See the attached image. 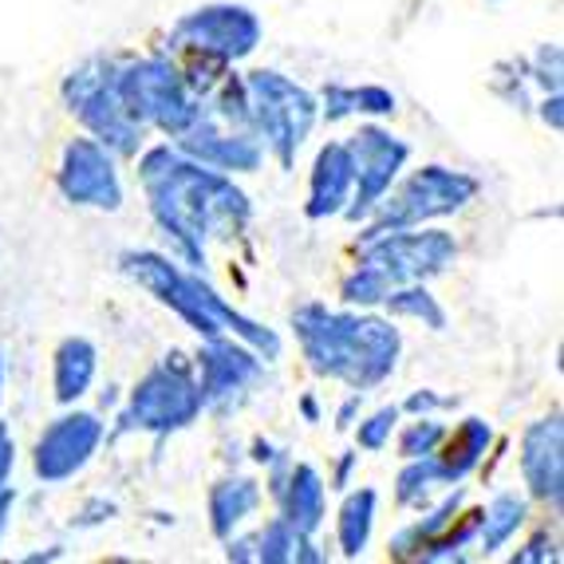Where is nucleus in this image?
Instances as JSON below:
<instances>
[{"label":"nucleus","mask_w":564,"mask_h":564,"mask_svg":"<svg viewBox=\"0 0 564 564\" xmlns=\"http://www.w3.org/2000/svg\"><path fill=\"white\" fill-rule=\"evenodd\" d=\"M139 178L159 229L174 245V261L202 269L214 237L229 241L249 221V198L229 174L186 159L178 147H151L139 162Z\"/></svg>","instance_id":"f257e3e1"},{"label":"nucleus","mask_w":564,"mask_h":564,"mask_svg":"<svg viewBox=\"0 0 564 564\" xmlns=\"http://www.w3.org/2000/svg\"><path fill=\"white\" fill-rule=\"evenodd\" d=\"M292 328L301 339L308 367L324 379H339L351 391H371L391 379L403 351L395 324L356 312H332L324 304H304L292 312Z\"/></svg>","instance_id":"f03ea898"},{"label":"nucleus","mask_w":564,"mask_h":564,"mask_svg":"<svg viewBox=\"0 0 564 564\" xmlns=\"http://www.w3.org/2000/svg\"><path fill=\"white\" fill-rule=\"evenodd\" d=\"M122 273L131 276L139 289L159 296L166 308H174L198 336H234L257 351L264 364H273L281 356V339L264 324L249 321L245 312H237L226 296H217L194 269H182L174 257L154 253V249H131L122 253Z\"/></svg>","instance_id":"7ed1b4c3"},{"label":"nucleus","mask_w":564,"mask_h":564,"mask_svg":"<svg viewBox=\"0 0 564 564\" xmlns=\"http://www.w3.org/2000/svg\"><path fill=\"white\" fill-rule=\"evenodd\" d=\"M119 64L122 56H91L64 79V104L72 115H79L91 139H99L115 159H131L139 154L147 127L127 111L119 95Z\"/></svg>","instance_id":"20e7f679"},{"label":"nucleus","mask_w":564,"mask_h":564,"mask_svg":"<svg viewBox=\"0 0 564 564\" xmlns=\"http://www.w3.org/2000/svg\"><path fill=\"white\" fill-rule=\"evenodd\" d=\"M245 104H249V122L261 139L264 154H273L281 166H292L296 151L316 127L321 104L316 95L296 87L281 72H249L245 76Z\"/></svg>","instance_id":"39448f33"},{"label":"nucleus","mask_w":564,"mask_h":564,"mask_svg":"<svg viewBox=\"0 0 564 564\" xmlns=\"http://www.w3.org/2000/svg\"><path fill=\"white\" fill-rule=\"evenodd\" d=\"M478 194V182L470 174L451 166H423L414 170L411 178H403L395 189H387L383 198L376 202V209L364 217L367 229L359 234V241H371L379 234L391 229H414L434 217L458 214L466 202Z\"/></svg>","instance_id":"423d86ee"},{"label":"nucleus","mask_w":564,"mask_h":564,"mask_svg":"<svg viewBox=\"0 0 564 564\" xmlns=\"http://www.w3.org/2000/svg\"><path fill=\"white\" fill-rule=\"evenodd\" d=\"M115 84H119L127 111H131L142 127H159L162 134H174V139H178L202 111V99L189 91V84L182 79L174 59L122 56L119 79H115Z\"/></svg>","instance_id":"0eeeda50"},{"label":"nucleus","mask_w":564,"mask_h":564,"mask_svg":"<svg viewBox=\"0 0 564 564\" xmlns=\"http://www.w3.org/2000/svg\"><path fill=\"white\" fill-rule=\"evenodd\" d=\"M202 414V387L194 379V364L186 356H166L159 367L134 383L131 403L119 414L122 431H147V434H174L186 431Z\"/></svg>","instance_id":"6e6552de"},{"label":"nucleus","mask_w":564,"mask_h":564,"mask_svg":"<svg viewBox=\"0 0 564 564\" xmlns=\"http://www.w3.org/2000/svg\"><path fill=\"white\" fill-rule=\"evenodd\" d=\"M257 44H261V20L245 4H206V9H194L170 32V52H178V56H206L226 67L253 56Z\"/></svg>","instance_id":"1a4fd4ad"},{"label":"nucleus","mask_w":564,"mask_h":564,"mask_svg":"<svg viewBox=\"0 0 564 564\" xmlns=\"http://www.w3.org/2000/svg\"><path fill=\"white\" fill-rule=\"evenodd\" d=\"M364 245V257L359 261L371 264L379 276H383L391 289L414 281H431V276L446 273L454 261H458V245L443 229H391V234H379Z\"/></svg>","instance_id":"9d476101"},{"label":"nucleus","mask_w":564,"mask_h":564,"mask_svg":"<svg viewBox=\"0 0 564 564\" xmlns=\"http://www.w3.org/2000/svg\"><path fill=\"white\" fill-rule=\"evenodd\" d=\"M348 154H351L356 186H351V202L344 214H348V221H364V217L376 209V202L395 186L399 170L411 159V147L371 122V127H359L348 139Z\"/></svg>","instance_id":"9b49d317"},{"label":"nucleus","mask_w":564,"mask_h":564,"mask_svg":"<svg viewBox=\"0 0 564 564\" xmlns=\"http://www.w3.org/2000/svg\"><path fill=\"white\" fill-rule=\"evenodd\" d=\"M261 371H264V359L249 344H241L234 336H209L206 348L198 351L202 411H217V414L237 411L249 399Z\"/></svg>","instance_id":"f8f14e48"},{"label":"nucleus","mask_w":564,"mask_h":564,"mask_svg":"<svg viewBox=\"0 0 564 564\" xmlns=\"http://www.w3.org/2000/svg\"><path fill=\"white\" fill-rule=\"evenodd\" d=\"M104 438H107V426L99 414L91 411L59 414L56 423L36 438V454H32L36 478L47 481V486L76 478L87 462L95 458V451L104 446Z\"/></svg>","instance_id":"ddd939ff"},{"label":"nucleus","mask_w":564,"mask_h":564,"mask_svg":"<svg viewBox=\"0 0 564 564\" xmlns=\"http://www.w3.org/2000/svg\"><path fill=\"white\" fill-rule=\"evenodd\" d=\"M56 182H59V194L72 206H91V209L122 206V182H119V170H115V154L99 139L67 142Z\"/></svg>","instance_id":"4468645a"},{"label":"nucleus","mask_w":564,"mask_h":564,"mask_svg":"<svg viewBox=\"0 0 564 564\" xmlns=\"http://www.w3.org/2000/svg\"><path fill=\"white\" fill-rule=\"evenodd\" d=\"M178 151L202 166L221 170V174H253L264 162V147L253 131L229 127L206 111H198V119L178 134Z\"/></svg>","instance_id":"2eb2a0df"},{"label":"nucleus","mask_w":564,"mask_h":564,"mask_svg":"<svg viewBox=\"0 0 564 564\" xmlns=\"http://www.w3.org/2000/svg\"><path fill=\"white\" fill-rule=\"evenodd\" d=\"M564 431H561V414H549V419H536L525 434H521V478H525L529 494L545 506L561 509L564 494Z\"/></svg>","instance_id":"dca6fc26"},{"label":"nucleus","mask_w":564,"mask_h":564,"mask_svg":"<svg viewBox=\"0 0 564 564\" xmlns=\"http://www.w3.org/2000/svg\"><path fill=\"white\" fill-rule=\"evenodd\" d=\"M273 501L281 506V521L284 525H292L301 536H316L324 525V494H328V486H324L321 470L316 466H308V462H292L289 470H284V478L276 481L273 489Z\"/></svg>","instance_id":"f3484780"},{"label":"nucleus","mask_w":564,"mask_h":564,"mask_svg":"<svg viewBox=\"0 0 564 564\" xmlns=\"http://www.w3.org/2000/svg\"><path fill=\"white\" fill-rule=\"evenodd\" d=\"M351 186H356V174H351L348 142H328V147L316 154V166H312L304 214H308L312 221H328V217L344 214L351 202Z\"/></svg>","instance_id":"a211bd4d"},{"label":"nucleus","mask_w":564,"mask_h":564,"mask_svg":"<svg viewBox=\"0 0 564 564\" xmlns=\"http://www.w3.org/2000/svg\"><path fill=\"white\" fill-rule=\"evenodd\" d=\"M95 367H99V351H95L91 339L67 336L64 344H59L56 359H52V387H56L59 403L72 406L91 391Z\"/></svg>","instance_id":"6ab92c4d"},{"label":"nucleus","mask_w":564,"mask_h":564,"mask_svg":"<svg viewBox=\"0 0 564 564\" xmlns=\"http://www.w3.org/2000/svg\"><path fill=\"white\" fill-rule=\"evenodd\" d=\"M489 446H494V426L486 419H462L458 431H446L443 446H438V462H443L451 486H458L466 474L478 470Z\"/></svg>","instance_id":"aec40b11"},{"label":"nucleus","mask_w":564,"mask_h":564,"mask_svg":"<svg viewBox=\"0 0 564 564\" xmlns=\"http://www.w3.org/2000/svg\"><path fill=\"white\" fill-rule=\"evenodd\" d=\"M257 506H261V486L253 478H221L209 489V529L226 541L253 518Z\"/></svg>","instance_id":"412c9836"},{"label":"nucleus","mask_w":564,"mask_h":564,"mask_svg":"<svg viewBox=\"0 0 564 564\" xmlns=\"http://www.w3.org/2000/svg\"><path fill=\"white\" fill-rule=\"evenodd\" d=\"M462 506H466V489H451V494H443V501H438L423 521H414V525L399 529V533L391 536V556H395V561H419L423 549L431 545L434 536L446 533V529L454 525V518L462 513Z\"/></svg>","instance_id":"4be33fe9"},{"label":"nucleus","mask_w":564,"mask_h":564,"mask_svg":"<svg viewBox=\"0 0 564 564\" xmlns=\"http://www.w3.org/2000/svg\"><path fill=\"white\" fill-rule=\"evenodd\" d=\"M529 518V501L521 498V494H498V498L489 501L486 509H481L478 518V549L481 553H498V549H506L513 536H518V529L525 525Z\"/></svg>","instance_id":"5701e85b"},{"label":"nucleus","mask_w":564,"mask_h":564,"mask_svg":"<svg viewBox=\"0 0 564 564\" xmlns=\"http://www.w3.org/2000/svg\"><path fill=\"white\" fill-rule=\"evenodd\" d=\"M376 489H356L344 498L339 506V521H336V541H339V553L356 561L364 556V549L371 545V529H376Z\"/></svg>","instance_id":"b1692460"},{"label":"nucleus","mask_w":564,"mask_h":564,"mask_svg":"<svg viewBox=\"0 0 564 564\" xmlns=\"http://www.w3.org/2000/svg\"><path fill=\"white\" fill-rule=\"evenodd\" d=\"M451 486V478H446L443 462H438V454H426V458H406L403 474H399V506L406 509H423L434 501V494L438 489Z\"/></svg>","instance_id":"393cba45"},{"label":"nucleus","mask_w":564,"mask_h":564,"mask_svg":"<svg viewBox=\"0 0 564 564\" xmlns=\"http://www.w3.org/2000/svg\"><path fill=\"white\" fill-rule=\"evenodd\" d=\"M387 312L391 316H411V321H423L431 332H443L446 328V312L443 304L434 301L426 281H414V284H399V289L387 292Z\"/></svg>","instance_id":"a878e982"},{"label":"nucleus","mask_w":564,"mask_h":564,"mask_svg":"<svg viewBox=\"0 0 564 564\" xmlns=\"http://www.w3.org/2000/svg\"><path fill=\"white\" fill-rule=\"evenodd\" d=\"M443 438L446 426L434 414H414V423H406L403 434H399V454L403 458H426V454H438Z\"/></svg>","instance_id":"bb28decb"},{"label":"nucleus","mask_w":564,"mask_h":564,"mask_svg":"<svg viewBox=\"0 0 564 564\" xmlns=\"http://www.w3.org/2000/svg\"><path fill=\"white\" fill-rule=\"evenodd\" d=\"M387 292H391V284L383 281V276L371 269V264L359 261L356 273L344 276V284H339V296H344V304H351V308H371V304H383Z\"/></svg>","instance_id":"cd10ccee"},{"label":"nucleus","mask_w":564,"mask_h":564,"mask_svg":"<svg viewBox=\"0 0 564 564\" xmlns=\"http://www.w3.org/2000/svg\"><path fill=\"white\" fill-rule=\"evenodd\" d=\"M296 541H301V533L292 525H284L281 518H273L257 533V561H264V564L296 561Z\"/></svg>","instance_id":"c85d7f7f"},{"label":"nucleus","mask_w":564,"mask_h":564,"mask_svg":"<svg viewBox=\"0 0 564 564\" xmlns=\"http://www.w3.org/2000/svg\"><path fill=\"white\" fill-rule=\"evenodd\" d=\"M399 419H403V406H379L376 414H367L364 423H359V431H356V443H359V451H383L387 443H391V434H395V426H399Z\"/></svg>","instance_id":"c756f323"},{"label":"nucleus","mask_w":564,"mask_h":564,"mask_svg":"<svg viewBox=\"0 0 564 564\" xmlns=\"http://www.w3.org/2000/svg\"><path fill=\"white\" fill-rule=\"evenodd\" d=\"M525 67H529V84H536L541 91H561V47L556 44H541L525 59Z\"/></svg>","instance_id":"7c9ffc66"},{"label":"nucleus","mask_w":564,"mask_h":564,"mask_svg":"<svg viewBox=\"0 0 564 564\" xmlns=\"http://www.w3.org/2000/svg\"><path fill=\"white\" fill-rule=\"evenodd\" d=\"M321 115L328 122L351 119V115H356V87H344V84L324 87V95H321Z\"/></svg>","instance_id":"2f4dec72"},{"label":"nucleus","mask_w":564,"mask_h":564,"mask_svg":"<svg viewBox=\"0 0 564 564\" xmlns=\"http://www.w3.org/2000/svg\"><path fill=\"white\" fill-rule=\"evenodd\" d=\"M356 115H395V95L387 87H356Z\"/></svg>","instance_id":"473e14b6"},{"label":"nucleus","mask_w":564,"mask_h":564,"mask_svg":"<svg viewBox=\"0 0 564 564\" xmlns=\"http://www.w3.org/2000/svg\"><path fill=\"white\" fill-rule=\"evenodd\" d=\"M533 561H556V536L553 533H536L525 549L513 553V564H533Z\"/></svg>","instance_id":"72a5a7b5"},{"label":"nucleus","mask_w":564,"mask_h":564,"mask_svg":"<svg viewBox=\"0 0 564 564\" xmlns=\"http://www.w3.org/2000/svg\"><path fill=\"white\" fill-rule=\"evenodd\" d=\"M446 406H454V399H446V395H438V391H414L411 399L403 403V411L406 414H434V411H446Z\"/></svg>","instance_id":"f704fd0d"},{"label":"nucleus","mask_w":564,"mask_h":564,"mask_svg":"<svg viewBox=\"0 0 564 564\" xmlns=\"http://www.w3.org/2000/svg\"><path fill=\"white\" fill-rule=\"evenodd\" d=\"M359 411H364V391H351L348 399H344V406L336 411V431H351L359 419Z\"/></svg>","instance_id":"c9c22d12"},{"label":"nucleus","mask_w":564,"mask_h":564,"mask_svg":"<svg viewBox=\"0 0 564 564\" xmlns=\"http://www.w3.org/2000/svg\"><path fill=\"white\" fill-rule=\"evenodd\" d=\"M226 556L229 561H257V536H226Z\"/></svg>","instance_id":"e433bc0d"},{"label":"nucleus","mask_w":564,"mask_h":564,"mask_svg":"<svg viewBox=\"0 0 564 564\" xmlns=\"http://www.w3.org/2000/svg\"><path fill=\"white\" fill-rule=\"evenodd\" d=\"M356 466H359V451L339 454L336 474H332V489H348L351 486V474H356Z\"/></svg>","instance_id":"4c0bfd02"},{"label":"nucleus","mask_w":564,"mask_h":564,"mask_svg":"<svg viewBox=\"0 0 564 564\" xmlns=\"http://www.w3.org/2000/svg\"><path fill=\"white\" fill-rule=\"evenodd\" d=\"M541 119L553 127L556 134H561L564 119H561V91H545V99H541Z\"/></svg>","instance_id":"58836bf2"},{"label":"nucleus","mask_w":564,"mask_h":564,"mask_svg":"<svg viewBox=\"0 0 564 564\" xmlns=\"http://www.w3.org/2000/svg\"><path fill=\"white\" fill-rule=\"evenodd\" d=\"M12 501H17V494L4 486L0 489V536H4V529H9V521H12Z\"/></svg>","instance_id":"ea45409f"},{"label":"nucleus","mask_w":564,"mask_h":564,"mask_svg":"<svg viewBox=\"0 0 564 564\" xmlns=\"http://www.w3.org/2000/svg\"><path fill=\"white\" fill-rule=\"evenodd\" d=\"M276 454H281V451H273V443H264V438H257V443H253V462H261V466H269Z\"/></svg>","instance_id":"a19ab883"},{"label":"nucleus","mask_w":564,"mask_h":564,"mask_svg":"<svg viewBox=\"0 0 564 564\" xmlns=\"http://www.w3.org/2000/svg\"><path fill=\"white\" fill-rule=\"evenodd\" d=\"M301 414L308 419V423H321V403H316L312 395H304L301 399Z\"/></svg>","instance_id":"79ce46f5"},{"label":"nucleus","mask_w":564,"mask_h":564,"mask_svg":"<svg viewBox=\"0 0 564 564\" xmlns=\"http://www.w3.org/2000/svg\"><path fill=\"white\" fill-rule=\"evenodd\" d=\"M0 399H4V359H0Z\"/></svg>","instance_id":"37998d69"}]
</instances>
